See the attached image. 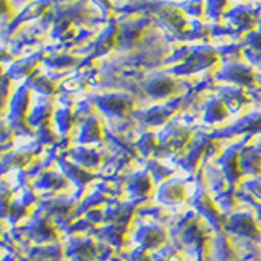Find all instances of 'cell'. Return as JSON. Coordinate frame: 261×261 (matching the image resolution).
I'll use <instances>...</instances> for the list:
<instances>
[{
	"label": "cell",
	"mask_w": 261,
	"mask_h": 261,
	"mask_svg": "<svg viewBox=\"0 0 261 261\" xmlns=\"http://www.w3.org/2000/svg\"><path fill=\"white\" fill-rule=\"evenodd\" d=\"M108 103H113V105H110V106H113V108H116L118 111H124V110H127L129 108V103L127 101H124V100H121V98H114V100H110Z\"/></svg>",
	"instance_id": "cell-3"
},
{
	"label": "cell",
	"mask_w": 261,
	"mask_h": 261,
	"mask_svg": "<svg viewBox=\"0 0 261 261\" xmlns=\"http://www.w3.org/2000/svg\"><path fill=\"white\" fill-rule=\"evenodd\" d=\"M171 88H173V82L162 80V82H159V84L153 87V90H155L153 93H157V95H167V93L171 92Z\"/></svg>",
	"instance_id": "cell-1"
},
{
	"label": "cell",
	"mask_w": 261,
	"mask_h": 261,
	"mask_svg": "<svg viewBox=\"0 0 261 261\" xmlns=\"http://www.w3.org/2000/svg\"><path fill=\"white\" fill-rule=\"evenodd\" d=\"M168 198L171 201H181L185 198V190H183V186H179V185H175V186H170V190H168Z\"/></svg>",
	"instance_id": "cell-2"
}]
</instances>
